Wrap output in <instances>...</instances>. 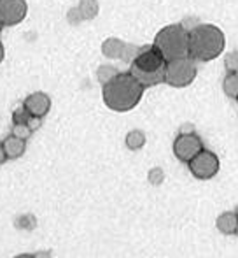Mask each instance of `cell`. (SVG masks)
Wrapping results in <instances>:
<instances>
[{
	"label": "cell",
	"mask_w": 238,
	"mask_h": 258,
	"mask_svg": "<svg viewBox=\"0 0 238 258\" xmlns=\"http://www.w3.org/2000/svg\"><path fill=\"white\" fill-rule=\"evenodd\" d=\"M144 86L130 72H117L102 88L103 104L114 112H128L137 107L144 95Z\"/></svg>",
	"instance_id": "1"
},
{
	"label": "cell",
	"mask_w": 238,
	"mask_h": 258,
	"mask_svg": "<svg viewBox=\"0 0 238 258\" xmlns=\"http://www.w3.org/2000/svg\"><path fill=\"white\" fill-rule=\"evenodd\" d=\"M226 46L222 30L210 23H198L189 30V56L196 61H210L221 56Z\"/></svg>",
	"instance_id": "2"
},
{
	"label": "cell",
	"mask_w": 238,
	"mask_h": 258,
	"mask_svg": "<svg viewBox=\"0 0 238 258\" xmlns=\"http://www.w3.org/2000/svg\"><path fill=\"white\" fill-rule=\"evenodd\" d=\"M153 44L160 49L167 61L189 56V30L182 23L167 25L156 34Z\"/></svg>",
	"instance_id": "3"
},
{
	"label": "cell",
	"mask_w": 238,
	"mask_h": 258,
	"mask_svg": "<svg viewBox=\"0 0 238 258\" xmlns=\"http://www.w3.org/2000/svg\"><path fill=\"white\" fill-rule=\"evenodd\" d=\"M196 60L191 56L175 58L165 65V83L172 88H186L196 79Z\"/></svg>",
	"instance_id": "4"
},
{
	"label": "cell",
	"mask_w": 238,
	"mask_h": 258,
	"mask_svg": "<svg viewBox=\"0 0 238 258\" xmlns=\"http://www.w3.org/2000/svg\"><path fill=\"white\" fill-rule=\"evenodd\" d=\"M187 167H189V172L193 174L196 179L207 181V179H212V177L219 172L221 162H219L217 155H215L214 151L201 150L200 153L187 163Z\"/></svg>",
	"instance_id": "5"
},
{
	"label": "cell",
	"mask_w": 238,
	"mask_h": 258,
	"mask_svg": "<svg viewBox=\"0 0 238 258\" xmlns=\"http://www.w3.org/2000/svg\"><path fill=\"white\" fill-rule=\"evenodd\" d=\"M201 150H205L203 141L196 134H186V136L179 134L174 141V155L179 162L189 163Z\"/></svg>",
	"instance_id": "6"
},
{
	"label": "cell",
	"mask_w": 238,
	"mask_h": 258,
	"mask_svg": "<svg viewBox=\"0 0 238 258\" xmlns=\"http://www.w3.org/2000/svg\"><path fill=\"white\" fill-rule=\"evenodd\" d=\"M133 67H137L139 71H146V72H154V71H161L167 65V60L161 54L160 49L156 46H146V48H140L139 53L135 54L132 61Z\"/></svg>",
	"instance_id": "7"
},
{
	"label": "cell",
	"mask_w": 238,
	"mask_h": 258,
	"mask_svg": "<svg viewBox=\"0 0 238 258\" xmlns=\"http://www.w3.org/2000/svg\"><path fill=\"white\" fill-rule=\"evenodd\" d=\"M28 14L27 0H0V25L14 27L20 25Z\"/></svg>",
	"instance_id": "8"
},
{
	"label": "cell",
	"mask_w": 238,
	"mask_h": 258,
	"mask_svg": "<svg viewBox=\"0 0 238 258\" xmlns=\"http://www.w3.org/2000/svg\"><path fill=\"white\" fill-rule=\"evenodd\" d=\"M130 53L137 54L139 49L130 46L128 42H125L119 37H107L102 42V54L110 60H126V58H130Z\"/></svg>",
	"instance_id": "9"
},
{
	"label": "cell",
	"mask_w": 238,
	"mask_h": 258,
	"mask_svg": "<svg viewBox=\"0 0 238 258\" xmlns=\"http://www.w3.org/2000/svg\"><path fill=\"white\" fill-rule=\"evenodd\" d=\"M23 107L34 118H44L51 109V97L44 92H34L23 100Z\"/></svg>",
	"instance_id": "10"
},
{
	"label": "cell",
	"mask_w": 238,
	"mask_h": 258,
	"mask_svg": "<svg viewBox=\"0 0 238 258\" xmlns=\"http://www.w3.org/2000/svg\"><path fill=\"white\" fill-rule=\"evenodd\" d=\"M130 74H132L144 88H153V86H158V85H161V83H165V69L154 71V72H146V71H139L137 67L130 65Z\"/></svg>",
	"instance_id": "11"
},
{
	"label": "cell",
	"mask_w": 238,
	"mask_h": 258,
	"mask_svg": "<svg viewBox=\"0 0 238 258\" xmlns=\"http://www.w3.org/2000/svg\"><path fill=\"white\" fill-rule=\"evenodd\" d=\"M4 151L7 155V160H18L25 155V150H27V141L20 139L16 136H7L6 139L2 141Z\"/></svg>",
	"instance_id": "12"
},
{
	"label": "cell",
	"mask_w": 238,
	"mask_h": 258,
	"mask_svg": "<svg viewBox=\"0 0 238 258\" xmlns=\"http://www.w3.org/2000/svg\"><path fill=\"white\" fill-rule=\"evenodd\" d=\"M238 225V214L235 211H226V213L219 214L217 220H215V227L221 234L224 235H233L236 232Z\"/></svg>",
	"instance_id": "13"
},
{
	"label": "cell",
	"mask_w": 238,
	"mask_h": 258,
	"mask_svg": "<svg viewBox=\"0 0 238 258\" xmlns=\"http://www.w3.org/2000/svg\"><path fill=\"white\" fill-rule=\"evenodd\" d=\"M79 14V20H93L98 14L100 6L98 0H79L77 9H74Z\"/></svg>",
	"instance_id": "14"
},
{
	"label": "cell",
	"mask_w": 238,
	"mask_h": 258,
	"mask_svg": "<svg viewBox=\"0 0 238 258\" xmlns=\"http://www.w3.org/2000/svg\"><path fill=\"white\" fill-rule=\"evenodd\" d=\"M146 141H147L146 134H144L142 130H139V128L130 130V132L126 134V137H125V144H126V148H128L130 151L142 150V148L146 146Z\"/></svg>",
	"instance_id": "15"
},
{
	"label": "cell",
	"mask_w": 238,
	"mask_h": 258,
	"mask_svg": "<svg viewBox=\"0 0 238 258\" xmlns=\"http://www.w3.org/2000/svg\"><path fill=\"white\" fill-rule=\"evenodd\" d=\"M222 92L229 99H238V72H228L222 79Z\"/></svg>",
	"instance_id": "16"
},
{
	"label": "cell",
	"mask_w": 238,
	"mask_h": 258,
	"mask_svg": "<svg viewBox=\"0 0 238 258\" xmlns=\"http://www.w3.org/2000/svg\"><path fill=\"white\" fill-rule=\"evenodd\" d=\"M14 227L18 230H25V232H32L37 228V218L32 213H23L20 216L14 218Z\"/></svg>",
	"instance_id": "17"
},
{
	"label": "cell",
	"mask_w": 238,
	"mask_h": 258,
	"mask_svg": "<svg viewBox=\"0 0 238 258\" xmlns=\"http://www.w3.org/2000/svg\"><path fill=\"white\" fill-rule=\"evenodd\" d=\"M116 74H117V69L112 67V65H100L98 71H96V78H98V81L102 83V85L110 81Z\"/></svg>",
	"instance_id": "18"
},
{
	"label": "cell",
	"mask_w": 238,
	"mask_h": 258,
	"mask_svg": "<svg viewBox=\"0 0 238 258\" xmlns=\"http://www.w3.org/2000/svg\"><path fill=\"white\" fill-rule=\"evenodd\" d=\"M11 134H13V136H16V137H20V139H23V141H28L34 132H32V128L27 125V123H13Z\"/></svg>",
	"instance_id": "19"
},
{
	"label": "cell",
	"mask_w": 238,
	"mask_h": 258,
	"mask_svg": "<svg viewBox=\"0 0 238 258\" xmlns=\"http://www.w3.org/2000/svg\"><path fill=\"white\" fill-rule=\"evenodd\" d=\"M147 181H149L153 186H160V184H163L165 170L161 169V167H153V169H149V172H147Z\"/></svg>",
	"instance_id": "20"
},
{
	"label": "cell",
	"mask_w": 238,
	"mask_h": 258,
	"mask_svg": "<svg viewBox=\"0 0 238 258\" xmlns=\"http://www.w3.org/2000/svg\"><path fill=\"white\" fill-rule=\"evenodd\" d=\"M224 67L228 72H238V51H231L224 56Z\"/></svg>",
	"instance_id": "21"
},
{
	"label": "cell",
	"mask_w": 238,
	"mask_h": 258,
	"mask_svg": "<svg viewBox=\"0 0 238 258\" xmlns=\"http://www.w3.org/2000/svg\"><path fill=\"white\" fill-rule=\"evenodd\" d=\"M30 118H32V116L28 114V111L23 107V105H21V107H18L16 111L13 112V123H27Z\"/></svg>",
	"instance_id": "22"
},
{
	"label": "cell",
	"mask_w": 238,
	"mask_h": 258,
	"mask_svg": "<svg viewBox=\"0 0 238 258\" xmlns=\"http://www.w3.org/2000/svg\"><path fill=\"white\" fill-rule=\"evenodd\" d=\"M179 134H182V136H186V134H194V125L193 123H182V125L179 126Z\"/></svg>",
	"instance_id": "23"
},
{
	"label": "cell",
	"mask_w": 238,
	"mask_h": 258,
	"mask_svg": "<svg viewBox=\"0 0 238 258\" xmlns=\"http://www.w3.org/2000/svg\"><path fill=\"white\" fill-rule=\"evenodd\" d=\"M41 121H42V118H34V116H32L27 121V125L32 128V132H35V130H39V126H41Z\"/></svg>",
	"instance_id": "24"
},
{
	"label": "cell",
	"mask_w": 238,
	"mask_h": 258,
	"mask_svg": "<svg viewBox=\"0 0 238 258\" xmlns=\"http://www.w3.org/2000/svg\"><path fill=\"white\" fill-rule=\"evenodd\" d=\"M34 258H53L51 251H48V249H44V251H37L34 253Z\"/></svg>",
	"instance_id": "25"
},
{
	"label": "cell",
	"mask_w": 238,
	"mask_h": 258,
	"mask_svg": "<svg viewBox=\"0 0 238 258\" xmlns=\"http://www.w3.org/2000/svg\"><path fill=\"white\" fill-rule=\"evenodd\" d=\"M6 162H7V155H6V151H4L2 143H0V165H2V163H6Z\"/></svg>",
	"instance_id": "26"
},
{
	"label": "cell",
	"mask_w": 238,
	"mask_h": 258,
	"mask_svg": "<svg viewBox=\"0 0 238 258\" xmlns=\"http://www.w3.org/2000/svg\"><path fill=\"white\" fill-rule=\"evenodd\" d=\"M4 56H6V51H4V46H2V42H0V63L4 61Z\"/></svg>",
	"instance_id": "27"
},
{
	"label": "cell",
	"mask_w": 238,
	"mask_h": 258,
	"mask_svg": "<svg viewBox=\"0 0 238 258\" xmlns=\"http://www.w3.org/2000/svg\"><path fill=\"white\" fill-rule=\"evenodd\" d=\"M13 258H34V255H16V256H13Z\"/></svg>",
	"instance_id": "28"
},
{
	"label": "cell",
	"mask_w": 238,
	"mask_h": 258,
	"mask_svg": "<svg viewBox=\"0 0 238 258\" xmlns=\"http://www.w3.org/2000/svg\"><path fill=\"white\" fill-rule=\"evenodd\" d=\"M235 235H236V237H238V225H236V232H235Z\"/></svg>",
	"instance_id": "29"
},
{
	"label": "cell",
	"mask_w": 238,
	"mask_h": 258,
	"mask_svg": "<svg viewBox=\"0 0 238 258\" xmlns=\"http://www.w3.org/2000/svg\"><path fill=\"white\" fill-rule=\"evenodd\" d=\"M235 213L238 214V204H236V207H235Z\"/></svg>",
	"instance_id": "30"
},
{
	"label": "cell",
	"mask_w": 238,
	"mask_h": 258,
	"mask_svg": "<svg viewBox=\"0 0 238 258\" xmlns=\"http://www.w3.org/2000/svg\"><path fill=\"white\" fill-rule=\"evenodd\" d=\"M0 34H2V25H0Z\"/></svg>",
	"instance_id": "31"
},
{
	"label": "cell",
	"mask_w": 238,
	"mask_h": 258,
	"mask_svg": "<svg viewBox=\"0 0 238 258\" xmlns=\"http://www.w3.org/2000/svg\"><path fill=\"white\" fill-rule=\"evenodd\" d=\"M236 100H238V99H236Z\"/></svg>",
	"instance_id": "32"
}]
</instances>
